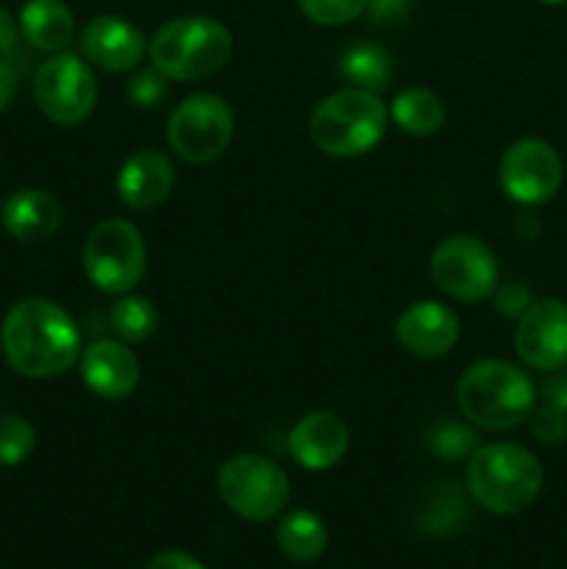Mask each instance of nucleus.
<instances>
[{"label": "nucleus", "mask_w": 567, "mask_h": 569, "mask_svg": "<svg viewBox=\"0 0 567 569\" xmlns=\"http://www.w3.org/2000/svg\"><path fill=\"white\" fill-rule=\"evenodd\" d=\"M37 431L20 415L0 417V467H17L31 456Z\"/></svg>", "instance_id": "nucleus-26"}, {"label": "nucleus", "mask_w": 567, "mask_h": 569, "mask_svg": "<svg viewBox=\"0 0 567 569\" xmlns=\"http://www.w3.org/2000/svg\"><path fill=\"white\" fill-rule=\"evenodd\" d=\"M537 398L531 376L504 359L476 361L456 381V403L461 415L484 431L517 428L528 420Z\"/></svg>", "instance_id": "nucleus-3"}, {"label": "nucleus", "mask_w": 567, "mask_h": 569, "mask_svg": "<svg viewBox=\"0 0 567 569\" xmlns=\"http://www.w3.org/2000/svg\"><path fill=\"white\" fill-rule=\"evenodd\" d=\"M167 81L170 78L161 76L159 70H142L128 81V100H131L137 109H156L161 100L167 98Z\"/></svg>", "instance_id": "nucleus-29"}, {"label": "nucleus", "mask_w": 567, "mask_h": 569, "mask_svg": "<svg viewBox=\"0 0 567 569\" xmlns=\"http://www.w3.org/2000/svg\"><path fill=\"white\" fill-rule=\"evenodd\" d=\"M389 120L409 137H434L445 122V103L426 87L400 89L389 106Z\"/></svg>", "instance_id": "nucleus-22"}, {"label": "nucleus", "mask_w": 567, "mask_h": 569, "mask_svg": "<svg viewBox=\"0 0 567 569\" xmlns=\"http://www.w3.org/2000/svg\"><path fill=\"white\" fill-rule=\"evenodd\" d=\"M145 569H206L200 565V559H195L192 553H183V550H161L153 559L145 565Z\"/></svg>", "instance_id": "nucleus-33"}, {"label": "nucleus", "mask_w": 567, "mask_h": 569, "mask_svg": "<svg viewBox=\"0 0 567 569\" xmlns=\"http://www.w3.org/2000/svg\"><path fill=\"white\" fill-rule=\"evenodd\" d=\"M287 450L304 470H331L350 450L348 422L334 411H309L289 431Z\"/></svg>", "instance_id": "nucleus-15"}, {"label": "nucleus", "mask_w": 567, "mask_h": 569, "mask_svg": "<svg viewBox=\"0 0 567 569\" xmlns=\"http://www.w3.org/2000/svg\"><path fill=\"white\" fill-rule=\"evenodd\" d=\"M545 483L537 456L515 442L478 445L467 459V495L498 517H515L534 506Z\"/></svg>", "instance_id": "nucleus-2"}, {"label": "nucleus", "mask_w": 567, "mask_h": 569, "mask_svg": "<svg viewBox=\"0 0 567 569\" xmlns=\"http://www.w3.org/2000/svg\"><path fill=\"white\" fill-rule=\"evenodd\" d=\"M493 298H495V311H498L500 317H506V320H520L523 311L534 303L531 289H528L523 281L498 283Z\"/></svg>", "instance_id": "nucleus-30"}, {"label": "nucleus", "mask_w": 567, "mask_h": 569, "mask_svg": "<svg viewBox=\"0 0 567 569\" xmlns=\"http://www.w3.org/2000/svg\"><path fill=\"white\" fill-rule=\"evenodd\" d=\"M543 3H548V6H561V3H567V0H543Z\"/></svg>", "instance_id": "nucleus-36"}, {"label": "nucleus", "mask_w": 567, "mask_h": 569, "mask_svg": "<svg viewBox=\"0 0 567 569\" xmlns=\"http://www.w3.org/2000/svg\"><path fill=\"white\" fill-rule=\"evenodd\" d=\"M434 287L459 303H481L493 298L500 283L498 259L493 248L470 233L442 239L431 253Z\"/></svg>", "instance_id": "nucleus-9"}, {"label": "nucleus", "mask_w": 567, "mask_h": 569, "mask_svg": "<svg viewBox=\"0 0 567 569\" xmlns=\"http://www.w3.org/2000/svg\"><path fill=\"white\" fill-rule=\"evenodd\" d=\"M81 53L106 72H128L148 56V39L133 22L117 14H100L83 26Z\"/></svg>", "instance_id": "nucleus-14"}, {"label": "nucleus", "mask_w": 567, "mask_h": 569, "mask_svg": "<svg viewBox=\"0 0 567 569\" xmlns=\"http://www.w3.org/2000/svg\"><path fill=\"white\" fill-rule=\"evenodd\" d=\"M515 350L528 370L554 372L567 367V300H534L517 320Z\"/></svg>", "instance_id": "nucleus-12"}, {"label": "nucleus", "mask_w": 567, "mask_h": 569, "mask_svg": "<svg viewBox=\"0 0 567 569\" xmlns=\"http://www.w3.org/2000/svg\"><path fill=\"white\" fill-rule=\"evenodd\" d=\"M33 98L39 111L56 126H81L98 103V81L76 53H53L33 72Z\"/></svg>", "instance_id": "nucleus-10"}, {"label": "nucleus", "mask_w": 567, "mask_h": 569, "mask_svg": "<svg viewBox=\"0 0 567 569\" xmlns=\"http://www.w3.org/2000/svg\"><path fill=\"white\" fill-rule=\"evenodd\" d=\"M392 56L376 42H356L339 56V76H342V81H348V87L384 92L392 81Z\"/></svg>", "instance_id": "nucleus-23"}, {"label": "nucleus", "mask_w": 567, "mask_h": 569, "mask_svg": "<svg viewBox=\"0 0 567 569\" xmlns=\"http://www.w3.org/2000/svg\"><path fill=\"white\" fill-rule=\"evenodd\" d=\"M6 361L22 378H56L81 359V331L76 320L48 298H26L9 309L0 326Z\"/></svg>", "instance_id": "nucleus-1"}, {"label": "nucleus", "mask_w": 567, "mask_h": 569, "mask_svg": "<svg viewBox=\"0 0 567 569\" xmlns=\"http://www.w3.org/2000/svg\"><path fill=\"white\" fill-rule=\"evenodd\" d=\"M389 126V106L370 89L345 87L322 98L309 117V137L334 159H356L376 148Z\"/></svg>", "instance_id": "nucleus-4"}, {"label": "nucleus", "mask_w": 567, "mask_h": 569, "mask_svg": "<svg viewBox=\"0 0 567 569\" xmlns=\"http://www.w3.org/2000/svg\"><path fill=\"white\" fill-rule=\"evenodd\" d=\"M276 542L287 559L298 561V565H311L326 553L328 528L315 511H289L278 522Z\"/></svg>", "instance_id": "nucleus-21"}, {"label": "nucleus", "mask_w": 567, "mask_h": 569, "mask_svg": "<svg viewBox=\"0 0 567 569\" xmlns=\"http://www.w3.org/2000/svg\"><path fill=\"white\" fill-rule=\"evenodd\" d=\"M528 431L543 445L567 442V411L556 409L550 403H537L528 415Z\"/></svg>", "instance_id": "nucleus-28"}, {"label": "nucleus", "mask_w": 567, "mask_h": 569, "mask_svg": "<svg viewBox=\"0 0 567 569\" xmlns=\"http://www.w3.org/2000/svg\"><path fill=\"white\" fill-rule=\"evenodd\" d=\"M470 520V495L456 487V481H442L428 487L417 503V526L420 531L442 537L459 531Z\"/></svg>", "instance_id": "nucleus-20"}, {"label": "nucleus", "mask_w": 567, "mask_h": 569, "mask_svg": "<svg viewBox=\"0 0 567 569\" xmlns=\"http://www.w3.org/2000/svg\"><path fill=\"white\" fill-rule=\"evenodd\" d=\"M500 189L517 206H543L559 194L565 161L559 150L539 137H523L504 150L498 161Z\"/></svg>", "instance_id": "nucleus-11"}, {"label": "nucleus", "mask_w": 567, "mask_h": 569, "mask_svg": "<svg viewBox=\"0 0 567 569\" xmlns=\"http://www.w3.org/2000/svg\"><path fill=\"white\" fill-rule=\"evenodd\" d=\"M233 139V111L209 92L189 94L167 120V144L187 164H211Z\"/></svg>", "instance_id": "nucleus-8"}, {"label": "nucleus", "mask_w": 567, "mask_h": 569, "mask_svg": "<svg viewBox=\"0 0 567 569\" xmlns=\"http://www.w3.org/2000/svg\"><path fill=\"white\" fill-rule=\"evenodd\" d=\"M222 503L248 522L276 520L289 503V478L276 461L259 453H237L217 472Z\"/></svg>", "instance_id": "nucleus-6"}, {"label": "nucleus", "mask_w": 567, "mask_h": 569, "mask_svg": "<svg viewBox=\"0 0 567 569\" xmlns=\"http://www.w3.org/2000/svg\"><path fill=\"white\" fill-rule=\"evenodd\" d=\"M17 22L26 42L42 53H61L76 39V17L64 0H28Z\"/></svg>", "instance_id": "nucleus-19"}, {"label": "nucleus", "mask_w": 567, "mask_h": 569, "mask_svg": "<svg viewBox=\"0 0 567 569\" xmlns=\"http://www.w3.org/2000/svg\"><path fill=\"white\" fill-rule=\"evenodd\" d=\"M83 272L106 295H126L148 270V250L139 228L128 220H103L83 242Z\"/></svg>", "instance_id": "nucleus-7"}, {"label": "nucleus", "mask_w": 567, "mask_h": 569, "mask_svg": "<svg viewBox=\"0 0 567 569\" xmlns=\"http://www.w3.org/2000/svg\"><path fill=\"white\" fill-rule=\"evenodd\" d=\"M461 337V322L450 306L439 300H417L400 311L395 322V339L417 359H439L450 353Z\"/></svg>", "instance_id": "nucleus-13"}, {"label": "nucleus", "mask_w": 567, "mask_h": 569, "mask_svg": "<svg viewBox=\"0 0 567 569\" xmlns=\"http://www.w3.org/2000/svg\"><path fill=\"white\" fill-rule=\"evenodd\" d=\"M426 448L431 450V456L454 465V461H465L476 453L478 433L476 428H470L467 422L439 420L434 422L431 431L426 433Z\"/></svg>", "instance_id": "nucleus-25"}, {"label": "nucleus", "mask_w": 567, "mask_h": 569, "mask_svg": "<svg viewBox=\"0 0 567 569\" xmlns=\"http://www.w3.org/2000/svg\"><path fill=\"white\" fill-rule=\"evenodd\" d=\"M0 220L9 237L20 242H44L61 228L64 209L48 189H17L3 203Z\"/></svg>", "instance_id": "nucleus-18"}, {"label": "nucleus", "mask_w": 567, "mask_h": 569, "mask_svg": "<svg viewBox=\"0 0 567 569\" xmlns=\"http://www.w3.org/2000/svg\"><path fill=\"white\" fill-rule=\"evenodd\" d=\"M411 0H370L365 14L370 17V26L381 28V31H392L409 20Z\"/></svg>", "instance_id": "nucleus-31"}, {"label": "nucleus", "mask_w": 567, "mask_h": 569, "mask_svg": "<svg viewBox=\"0 0 567 569\" xmlns=\"http://www.w3.org/2000/svg\"><path fill=\"white\" fill-rule=\"evenodd\" d=\"M176 187V167L167 153L142 148L122 161L117 172V194L133 211H148L165 203Z\"/></svg>", "instance_id": "nucleus-17"}, {"label": "nucleus", "mask_w": 567, "mask_h": 569, "mask_svg": "<svg viewBox=\"0 0 567 569\" xmlns=\"http://www.w3.org/2000/svg\"><path fill=\"white\" fill-rule=\"evenodd\" d=\"M81 378L98 398L122 400L137 389L139 361L120 339H98L81 350Z\"/></svg>", "instance_id": "nucleus-16"}, {"label": "nucleus", "mask_w": 567, "mask_h": 569, "mask_svg": "<svg viewBox=\"0 0 567 569\" xmlns=\"http://www.w3.org/2000/svg\"><path fill=\"white\" fill-rule=\"evenodd\" d=\"M17 83H20L17 67L0 56V114H3V111L11 106V100H14Z\"/></svg>", "instance_id": "nucleus-34"}, {"label": "nucleus", "mask_w": 567, "mask_h": 569, "mask_svg": "<svg viewBox=\"0 0 567 569\" xmlns=\"http://www.w3.org/2000/svg\"><path fill=\"white\" fill-rule=\"evenodd\" d=\"M109 326L115 337L126 345H142L159 328V311L142 295H117V300L109 309Z\"/></svg>", "instance_id": "nucleus-24"}, {"label": "nucleus", "mask_w": 567, "mask_h": 569, "mask_svg": "<svg viewBox=\"0 0 567 569\" xmlns=\"http://www.w3.org/2000/svg\"><path fill=\"white\" fill-rule=\"evenodd\" d=\"M370 0H298V9L315 26L337 28L359 20Z\"/></svg>", "instance_id": "nucleus-27"}, {"label": "nucleus", "mask_w": 567, "mask_h": 569, "mask_svg": "<svg viewBox=\"0 0 567 569\" xmlns=\"http://www.w3.org/2000/svg\"><path fill=\"white\" fill-rule=\"evenodd\" d=\"M233 37L215 17H178L165 22L148 44L150 64L170 81H203L228 64Z\"/></svg>", "instance_id": "nucleus-5"}, {"label": "nucleus", "mask_w": 567, "mask_h": 569, "mask_svg": "<svg viewBox=\"0 0 567 569\" xmlns=\"http://www.w3.org/2000/svg\"><path fill=\"white\" fill-rule=\"evenodd\" d=\"M17 33H20V22L11 17L9 9H3V6H0V56H6L14 50Z\"/></svg>", "instance_id": "nucleus-35"}, {"label": "nucleus", "mask_w": 567, "mask_h": 569, "mask_svg": "<svg viewBox=\"0 0 567 569\" xmlns=\"http://www.w3.org/2000/svg\"><path fill=\"white\" fill-rule=\"evenodd\" d=\"M545 381L543 387H539V398H543V403H550L556 406V409L567 411V367H561V370H554V372H545Z\"/></svg>", "instance_id": "nucleus-32"}]
</instances>
